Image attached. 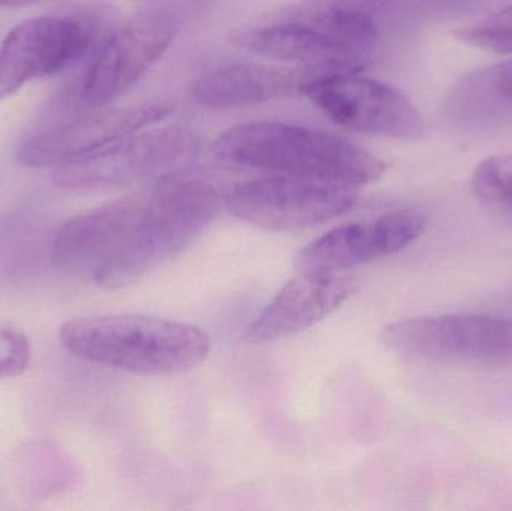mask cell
I'll return each instance as SVG.
<instances>
[{
  "label": "cell",
  "instance_id": "6da1fadb",
  "mask_svg": "<svg viewBox=\"0 0 512 511\" xmlns=\"http://www.w3.org/2000/svg\"><path fill=\"white\" fill-rule=\"evenodd\" d=\"M213 150L230 164L348 188L378 182L387 171L382 159L345 138L283 122L234 126Z\"/></svg>",
  "mask_w": 512,
  "mask_h": 511
},
{
  "label": "cell",
  "instance_id": "7a4b0ae2",
  "mask_svg": "<svg viewBox=\"0 0 512 511\" xmlns=\"http://www.w3.org/2000/svg\"><path fill=\"white\" fill-rule=\"evenodd\" d=\"M222 198L207 180L182 171L164 174L149 186L146 206L126 245L92 276L96 285L117 290L194 245L221 212Z\"/></svg>",
  "mask_w": 512,
  "mask_h": 511
},
{
  "label": "cell",
  "instance_id": "3957f363",
  "mask_svg": "<svg viewBox=\"0 0 512 511\" xmlns=\"http://www.w3.org/2000/svg\"><path fill=\"white\" fill-rule=\"evenodd\" d=\"M60 344L93 365L137 375H176L209 357V335L194 324L146 315H96L66 321Z\"/></svg>",
  "mask_w": 512,
  "mask_h": 511
},
{
  "label": "cell",
  "instance_id": "277c9868",
  "mask_svg": "<svg viewBox=\"0 0 512 511\" xmlns=\"http://www.w3.org/2000/svg\"><path fill=\"white\" fill-rule=\"evenodd\" d=\"M366 62L309 65L301 93L337 125L363 134L417 140L424 119L396 87L361 77Z\"/></svg>",
  "mask_w": 512,
  "mask_h": 511
},
{
  "label": "cell",
  "instance_id": "5b68a950",
  "mask_svg": "<svg viewBox=\"0 0 512 511\" xmlns=\"http://www.w3.org/2000/svg\"><path fill=\"white\" fill-rule=\"evenodd\" d=\"M99 12L42 15L17 24L0 45V99L36 78L57 74L83 60L108 30Z\"/></svg>",
  "mask_w": 512,
  "mask_h": 511
},
{
  "label": "cell",
  "instance_id": "8992f818",
  "mask_svg": "<svg viewBox=\"0 0 512 511\" xmlns=\"http://www.w3.org/2000/svg\"><path fill=\"white\" fill-rule=\"evenodd\" d=\"M388 351L409 360H465L512 365V320L489 314L406 318L381 332Z\"/></svg>",
  "mask_w": 512,
  "mask_h": 511
},
{
  "label": "cell",
  "instance_id": "52a82bcc",
  "mask_svg": "<svg viewBox=\"0 0 512 511\" xmlns=\"http://www.w3.org/2000/svg\"><path fill=\"white\" fill-rule=\"evenodd\" d=\"M176 35V21L164 12H144L108 30L90 54L75 104L95 110L125 95L164 56Z\"/></svg>",
  "mask_w": 512,
  "mask_h": 511
},
{
  "label": "cell",
  "instance_id": "ba28073f",
  "mask_svg": "<svg viewBox=\"0 0 512 511\" xmlns=\"http://www.w3.org/2000/svg\"><path fill=\"white\" fill-rule=\"evenodd\" d=\"M200 138L185 126L149 128L98 152L59 165L53 180L65 189H104L131 185L155 174L171 173L191 161Z\"/></svg>",
  "mask_w": 512,
  "mask_h": 511
},
{
  "label": "cell",
  "instance_id": "9c48e42d",
  "mask_svg": "<svg viewBox=\"0 0 512 511\" xmlns=\"http://www.w3.org/2000/svg\"><path fill=\"white\" fill-rule=\"evenodd\" d=\"M354 188L277 176L234 186L225 206L231 215L270 231H300L333 221L354 209Z\"/></svg>",
  "mask_w": 512,
  "mask_h": 511
},
{
  "label": "cell",
  "instance_id": "30bf717a",
  "mask_svg": "<svg viewBox=\"0 0 512 511\" xmlns=\"http://www.w3.org/2000/svg\"><path fill=\"white\" fill-rule=\"evenodd\" d=\"M174 111L176 102L165 99L95 108L66 125L24 141L18 149V161L30 168L59 167L153 128Z\"/></svg>",
  "mask_w": 512,
  "mask_h": 511
},
{
  "label": "cell",
  "instance_id": "8fae6325",
  "mask_svg": "<svg viewBox=\"0 0 512 511\" xmlns=\"http://www.w3.org/2000/svg\"><path fill=\"white\" fill-rule=\"evenodd\" d=\"M427 216L403 209L342 225L301 249L300 272L340 273L408 248L426 231Z\"/></svg>",
  "mask_w": 512,
  "mask_h": 511
},
{
  "label": "cell",
  "instance_id": "7c38bea8",
  "mask_svg": "<svg viewBox=\"0 0 512 511\" xmlns=\"http://www.w3.org/2000/svg\"><path fill=\"white\" fill-rule=\"evenodd\" d=\"M147 194L149 186L68 219L54 237V263L72 272L95 275L128 242Z\"/></svg>",
  "mask_w": 512,
  "mask_h": 511
},
{
  "label": "cell",
  "instance_id": "4fadbf2b",
  "mask_svg": "<svg viewBox=\"0 0 512 511\" xmlns=\"http://www.w3.org/2000/svg\"><path fill=\"white\" fill-rule=\"evenodd\" d=\"M358 291V281L340 273L301 272L262 309L246 330L251 344L280 341L324 320Z\"/></svg>",
  "mask_w": 512,
  "mask_h": 511
},
{
  "label": "cell",
  "instance_id": "5bb4252c",
  "mask_svg": "<svg viewBox=\"0 0 512 511\" xmlns=\"http://www.w3.org/2000/svg\"><path fill=\"white\" fill-rule=\"evenodd\" d=\"M307 72L309 65L286 68L255 62L224 63L195 81L192 98L201 107L213 110L279 101L301 93Z\"/></svg>",
  "mask_w": 512,
  "mask_h": 511
},
{
  "label": "cell",
  "instance_id": "9a60e30c",
  "mask_svg": "<svg viewBox=\"0 0 512 511\" xmlns=\"http://www.w3.org/2000/svg\"><path fill=\"white\" fill-rule=\"evenodd\" d=\"M239 47L267 59L324 65L333 62H366L343 56L327 36L312 23H280L240 30L233 36Z\"/></svg>",
  "mask_w": 512,
  "mask_h": 511
},
{
  "label": "cell",
  "instance_id": "2e32d148",
  "mask_svg": "<svg viewBox=\"0 0 512 511\" xmlns=\"http://www.w3.org/2000/svg\"><path fill=\"white\" fill-rule=\"evenodd\" d=\"M310 21L349 59L366 60L378 42V26L372 17L361 11L324 9Z\"/></svg>",
  "mask_w": 512,
  "mask_h": 511
},
{
  "label": "cell",
  "instance_id": "e0dca14e",
  "mask_svg": "<svg viewBox=\"0 0 512 511\" xmlns=\"http://www.w3.org/2000/svg\"><path fill=\"white\" fill-rule=\"evenodd\" d=\"M471 185L484 203L512 210V153L484 159L475 168Z\"/></svg>",
  "mask_w": 512,
  "mask_h": 511
},
{
  "label": "cell",
  "instance_id": "ac0fdd59",
  "mask_svg": "<svg viewBox=\"0 0 512 511\" xmlns=\"http://www.w3.org/2000/svg\"><path fill=\"white\" fill-rule=\"evenodd\" d=\"M454 36L469 47L498 54L512 53V3L477 23L459 27Z\"/></svg>",
  "mask_w": 512,
  "mask_h": 511
},
{
  "label": "cell",
  "instance_id": "d6986e66",
  "mask_svg": "<svg viewBox=\"0 0 512 511\" xmlns=\"http://www.w3.org/2000/svg\"><path fill=\"white\" fill-rule=\"evenodd\" d=\"M32 347L24 330L0 321V380L23 374L29 368Z\"/></svg>",
  "mask_w": 512,
  "mask_h": 511
},
{
  "label": "cell",
  "instance_id": "ffe728a7",
  "mask_svg": "<svg viewBox=\"0 0 512 511\" xmlns=\"http://www.w3.org/2000/svg\"><path fill=\"white\" fill-rule=\"evenodd\" d=\"M481 81L496 101L512 107V60L481 72Z\"/></svg>",
  "mask_w": 512,
  "mask_h": 511
},
{
  "label": "cell",
  "instance_id": "44dd1931",
  "mask_svg": "<svg viewBox=\"0 0 512 511\" xmlns=\"http://www.w3.org/2000/svg\"><path fill=\"white\" fill-rule=\"evenodd\" d=\"M39 0H0V5L5 8H21V6L32 5Z\"/></svg>",
  "mask_w": 512,
  "mask_h": 511
}]
</instances>
